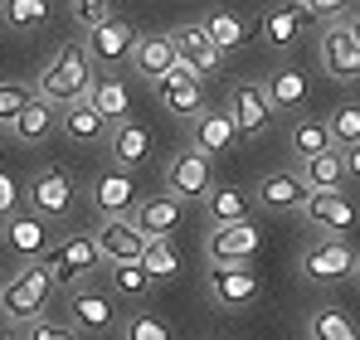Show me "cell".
<instances>
[{
	"mask_svg": "<svg viewBox=\"0 0 360 340\" xmlns=\"http://www.w3.org/2000/svg\"><path fill=\"white\" fill-rule=\"evenodd\" d=\"M0 340H25V336H0Z\"/></svg>",
	"mask_w": 360,
	"mask_h": 340,
	"instance_id": "obj_46",
	"label": "cell"
},
{
	"mask_svg": "<svg viewBox=\"0 0 360 340\" xmlns=\"http://www.w3.org/2000/svg\"><path fill=\"white\" fill-rule=\"evenodd\" d=\"M122 336H127V340H176V331H171L166 316H156V311H136V316H127Z\"/></svg>",
	"mask_w": 360,
	"mask_h": 340,
	"instance_id": "obj_38",
	"label": "cell"
},
{
	"mask_svg": "<svg viewBox=\"0 0 360 340\" xmlns=\"http://www.w3.org/2000/svg\"><path fill=\"white\" fill-rule=\"evenodd\" d=\"M234 141H239V126H234V112L229 107L200 112L190 122V146L205 151V156H224V151H234Z\"/></svg>",
	"mask_w": 360,
	"mask_h": 340,
	"instance_id": "obj_16",
	"label": "cell"
},
{
	"mask_svg": "<svg viewBox=\"0 0 360 340\" xmlns=\"http://www.w3.org/2000/svg\"><path fill=\"white\" fill-rule=\"evenodd\" d=\"M54 126H59L54 103H44V98L34 93V98L25 103V112L15 117V126H10V131H15V141H20V146H39V141H49V136H54Z\"/></svg>",
	"mask_w": 360,
	"mask_h": 340,
	"instance_id": "obj_24",
	"label": "cell"
},
{
	"mask_svg": "<svg viewBox=\"0 0 360 340\" xmlns=\"http://www.w3.org/2000/svg\"><path fill=\"white\" fill-rule=\"evenodd\" d=\"M341 161H346V180H360V141L341 151Z\"/></svg>",
	"mask_w": 360,
	"mask_h": 340,
	"instance_id": "obj_44",
	"label": "cell"
},
{
	"mask_svg": "<svg viewBox=\"0 0 360 340\" xmlns=\"http://www.w3.org/2000/svg\"><path fill=\"white\" fill-rule=\"evenodd\" d=\"M171 39H176V54L185 58L200 78H205V73H214V68L224 63V49L205 34V25H185V30H180V34H171Z\"/></svg>",
	"mask_w": 360,
	"mask_h": 340,
	"instance_id": "obj_22",
	"label": "cell"
},
{
	"mask_svg": "<svg viewBox=\"0 0 360 340\" xmlns=\"http://www.w3.org/2000/svg\"><path fill=\"white\" fill-rule=\"evenodd\" d=\"M297 175H302L307 190H341V185H346V161H341L336 146H331V151H321V156H307Z\"/></svg>",
	"mask_w": 360,
	"mask_h": 340,
	"instance_id": "obj_29",
	"label": "cell"
},
{
	"mask_svg": "<svg viewBox=\"0 0 360 340\" xmlns=\"http://www.w3.org/2000/svg\"><path fill=\"white\" fill-rule=\"evenodd\" d=\"M5 238H10V248L20 253V258H44L49 248H54V238H49V224H44V214H10V224H5Z\"/></svg>",
	"mask_w": 360,
	"mask_h": 340,
	"instance_id": "obj_21",
	"label": "cell"
},
{
	"mask_svg": "<svg viewBox=\"0 0 360 340\" xmlns=\"http://www.w3.org/2000/svg\"><path fill=\"white\" fill-rule=\"evenodd\" d=\"M151 88H156V103L171 117H190V122H195V117L205 112V78H200L185 58H176V68H171L166 78H156Z\"/></svg>",
	"mask_w": 360,
	"mask_h": 340,
	"instance_id": "obj_5",
	"label": "cell"
},
{
	"mask_svg": "<svg viewBox=\"0 0 360 340\" xmlns=\"http://www.w3.org/2000/svg\"><path fill=\"white\" fill-rule=\"evenodd\" d=\"M180 209H185V204H180L176 195H146V200L131 209V219H136L141 233H151V238H171L180 228Z\"/></svg>",
	"mask_w": 360,
	"mask_h": 340,
	"instance_id": "obj_20",
	"label": "cell"
},
{
	"mask_svg": "<svg viewBox=\"0 0 360 340\" xmlns=\"http://www.w3.org/2000/svg\"><path fill=\"white\" fill-rule=\"evenodd\" d=\"M311 340H360V331L351 326L346 311L321 306V311H311Z\"/></svg>",
	"mask_w": 360,
	"mask_h": 340,
	"instance_id": "obj_34",
	"label": "cell"
},
{
	"mask_svg": "<svg viewBox=\"0 0 360 340\" xmlns=\"http://www.w3.org/2000/svg\"><path fill=\"white\" fill-rule=\"evenodd\" d=\"M214 190V170H210V156L205 151H180L171 156V166H166V195H176L180 204L185 200H205Z\"/></svg>",
	"mask_w": 360,
	"mask_h": 340,
	"instance_id": "obj_7",
	"label": "cell"
},
{
	"mask_svg": "<svg viewBox=\"0 0 360 340\" xmlns=\"http://www.w3.org/2000/svg\"><path fill=\"white\" fill-rule=\"evenodd\" d=\"M93 78H98V68H93L88 44H63L59 54L44 63L34 93H39L44 103H54V107H68V103H83V98H88Z\"/></svg>",
	"mask_w": 360,
	"mask_h": 340,
	"instance_id": "obj_1",
	"label": "cell"
},
{
	"mask_svg": "<svg viewBox=\"0 0 360 340\" xmlns=\"http://www.w3.org/2000/svg\"><path fill=\"white\" fill-rule=\"evenodd\" d=\"M292 156H321V151H331V126H326V117H297V126H292Z\"/></svg>",
	"mask_w": 360,
	"mask_h": 340,
	"instance_id": "obj_32",
	"label": "cell"
},
{
	"mask_svg": "<svg viewBox=\"0 0 360 340\" xmlns=\"http://www.w3.org/2000/svg\"><path fill=\"white\" fill-rule=\"evenodd\" d=\"M321 68L336 83H356L360 78V39L351 34V25H341V20L326 25V34H321Z\"/></svg>",
	"mask_w": 360,
	"mask_h": 340,
	"instance_id": "obj_9",
	"label": "cell"
},
{
	"mask_svg": "<svg viewBox=\"0 0 360 340\" xmlns=\"http://www.w3.org/2000/svg\"><path fill=\"white\" fill-rule=\"evenodd\" d=\"M93 238H98L103 263H141V253H146V243H151V233H141L131 214H127V219H108L103 233H93Z\"/></svg>",
	"mask_w": 360,
	"mask_h": 340,
	"instance_id": "obj_14",
	"label": "cell"
},
{
	"mask_svg": "<svg viewBox=\"0 0 360 340\" xmlns=\"http://www.w3.org/2000/svg\"><path fill=\"white\" fill-rule=\"evenodd\" d=\"M229 112H234V126H239V136H263L268 126H273V98H268V88H258V83H239L234 93H229Z\"/></svg>",
	"mask_w": 360,
	"mask_h": 340,
	"instance_id": "obj_11",
	"label": "cell"
},
{
	"mask_svg": "<svg viewBox=\"0 0 360 340\" xmlns=\"http://www.w3.org/2000/svg\"><path fill=\"white\" fill-rule=\"evenodd\" d=\"M356 273H360V258L346 238H316L302 253V277L316 287H336V282H346V277H356Z\"/></svg>",
	"mask_w": 360,
	"mask_h": 340,
	"instance_id": "obj_4",
	"label": "cell"
},
{
	"mask_svg": "<svg viewBox=\"0 0 360 340\" xmlns=\"http://www.w3.org/2000/svg\"><path fill=\"white\" fill-rule=\"evenodd\" d=\"M307 195H311V190L302 185L297 170H273V175L258 180V204L273 209V214H292V209H302Z\"/></svg>",
	"mask_w": 360,
	"mask_h": 340,
	"instance_id": "obj_18",
	"label": "cell"
},
{
	"mask_svg": "<svg viewBox=\"0 0 360 340\" xmlns=\"http://www.w3.org/2000/svg\"><path fill=\"white\" fill-rule=\"evenodd\" d=\"M351 34H356V39H360V15H356V20H351Z\"/></svg>",
	"mask_w": 360,
	"mask_h": 340,
	"instance_id": "obj_45",
	"label": "cell"
},
{
	"mask_svg": "<svg viewBox=\"0 0 360 340\" xmlns=\"http://www.w3.org/2000/svg\"><path fill=\"white\" fill-rule=\"evenodd\" d=\"M25 200H30L34 214H44V219H63V214L73 209V180H68L59 166H44L34 180H30Z\"/></svg>",
	"mask_w": 360,
	"mask_h": 340,
	"instance_id": "obj_12",
	"label": "cell"
},
{
	"mask_svg": "<svg viewBox=\"0 0 360 340\" xmlns=\"http://www.w3.org/2000/svg\"><path fill=\"white\" fill-rule=\"evenodd\" d=\"M176 58L180 54H176V39H171V34H141L127 63H131L141 78H151V83H156V78H166V73L176 68Z\"/></svg>",
	"mask_w": 360,
	"mask_h": 340,
	"instance_id": "obj_19",
	"label": "cell"
},
{
	"mask_svg": "<svg viewBox=\"0 0 360 340\" xmlns=\"http://www.w3.org/2000/svg\"><path fill=\"white\" fill-rule=\"evenodd\" d=\"M25 340H78V326H63V321L39 316V321H30V326H25Z\"/></svg>",
	"mask_w": 360,
	"mask_h": 340,
	"instance_id": "obj_40",
	"label": "cell"
},
{
	"mask_svg": "<svg viewBox=\"0 0 360 340\" xmlns=\"http://www.w3.org/2000/svg\"><path fill=\"white\" fill-rule=\"evenodd\" d=\"M93 204L108 214V219H127L136 204H141V190H136V180H131V170H98L93 175Z\"/></svg>",
	"mask_w": 360,
	"mask_h": 340,
	"instance_id": "obj_10",
	"label": "cell"
},
{
	"mask_svg": "<svg viewBox=\"0 0 360 340\" xmlns=\"http://www.w3.org/2000/svg\"><path fill=\"white\" fill-rule=\"evenodd\" d=\"M200 25H205V34H210V39H214L224 54H229V49H243V44L253 39V25L243 20L239 10H210Z\"/></svg>",
	"mask_w": 360,
	"mask_h": 340,
	"instance_id": "obj_27",
	"label": "cell"
},
{
	"mask_svg": "<svg viewBox=\"0 0 360 340\" xmlns=\"http://www.w3.org/2000/svg\"><path fill=\"white\" fill-rule=\"evenodd\" d=\"M30 98H34V88L0 78V126H15V117L25 112V103H30Z\"/></svg>",
	"mask_w": 360,
	"mask_h": 340,
	"instance_id": "obj_39",
	"label": "cell"
},
{
	"mask_svg": "<svg viewBox=\"0 0 360 340\" xmlns=\"http://www.w3.org/2000/svg\"><path fill=\"white\" fill-rule=\"evenodd\" d=\"M302 214L311 219L316 228H331V233H351L356 228V200L346 190H311Z\"/></svg>",
	"mask_w": 360,
	"mask_h": 340,
	"instance_id": "obj_15",
	"label": "cell"
},
{
	"mask_svg": "<svg viewBox=\"0 0 360 340\" xmlns=\"http://www.w3.org/2000/svg\"><path fill=\"white\" fill-rule=\"evenodd\" d=\"M210 296L224 306V311H243L263 296V282L258 273H248V263H214L210 273Z\"/></svg>",
	"mask_w": 360,
	"mask_h": 340,
	"instance_id": "obj_8",
	"label": "cell"
},
{
	"mask_svg": "<svg viewBox=\"0 0 360 340\" xmlns=\"http://www.w3.org/2000/svg\"><path fill=\"white\" fill-rule=\"evenodd\" d=\"M302 20H307V10L302 5H273L268 15H263V39L273 44V49H288V44H297L302 34Z\"/></svg>",
	"mask_w": 360,
	"mask_h": 340,
	"instance_id": "obj_28",
	"label": "cell"
},
{
	"mask_svg": "<svg viewBox=\"0 0 360 340\" xmlns=\"http://www.w3.org/2000/svg\"><path fill=\"white\" fill-rule=\"evenodd\" d=\"M117 321V311H112V296H103L98 287L78 282L68 292V326H78V331H108Z\"/></svg>",
	"mask_w": 360,
	"mask_h": 340,
	"instance_id": "obj_17",
	"label": "cell"
},
{
	"mask_svg": "<svg viewBox=\"0 0 360 340\" xmlns=\"http://www.w3.org/2000/svg\"><path fill=\"white\" fill-rule=\"evenodd\" d=\"M88 103L108 117L112 126L131 117V93H127V83H122L117 73H98V78H93V88H88Z\"/></svg>",
	"mask_w": 360,
	"mask_h": 340,
	"instance_id": "obj_25",
	"label": "cell"
},
{
	"mask_svg": "<svg viewBox=\"0 0 360 340\" xmlns=\"http://www.w3.org/2000/svg\"><path fill=\"white\" fill-rule=\"evenodd\" d=\"M63 136L78 141V146H93V141L112 136V122L83 98V103H68V107H63Z\"/></svg>",
	"mask_w": 360,
	"mask_h": 340,
	"instance_id": "obj_23",
	"label": "cell"
},
{
	"mask_svg": "<svg viewBox=\"0 0 360 340\" xmlns=\"http://www.w3.org/2000/svg\"><path fill=\"white\" fill-rule=\"evenodd\" d=\"M54 292H59V282L49 277V268L44 263H25L10 282L0 287V311L10 316V321H39L44 311H49V301H54Z\"/></svg>",
	"mask_w": 360,
	"mask_h": 340,
	"instance_id": "obj_2",
	"label": "cell"
},
{
	"mask_svg": "<svg viewBox=\"0 0 360 340\" xmlns=\"http://www.w3.org/2000/svg\"><path fill=\"white\" fill-rule=\"evenodd\" d=\"M54 15L49 0H0V20L15 30V34H30V30H44Z\"/></svg>",
	"mask_w": 360,
	"mask_h": 340,
	"instance_id": "obj_30",
	"label": "cell"
},
{
	"mask_svg": "<svg viewBox=\"0 0 360 340\" xmlns=\"http://www.w3.org/2000/svg\"><path fill=\"white\" fill-rule=\"evenodd\" d=\"M205 209H210L214 224H239V219H248V195L234 185H219V190L205 195Z\"/></svg>",
	"mask_w": 360,
	"mask_h": 340,
	"instance_id": "obj_33",
	"label": "cell"
},
{
	"mask_svg": "<svg viewBox=\"0 0 360 340\" xmlns=\"http://www.w3.org/2000/svg\"><path fill=\"white\" fill-rule=\"evenodd\" d=\"M205 248H210V263H248V258H258L263 233H258V224H248V219H239V224H214Z\"/></svg>",
	"mask_w": 360,
	"mask_h": 340,
	"instance_id": "obj_13",
	"label": "cell"
},
{
	"mask_svg": "<svg viewBox=\"0 0 360 340\" xmlns=\"http://www.w3.org/2000/svg\"><path fill=\"white\" fill-rule=\"evenodd\" d=\"M108 268H112L108 277H112V287H117L122 296H146V292L156 287V277H151L141 263H108Z\"/></svg>",
	"mask_w": 360,
	"mask_h": 340,
	"instance_id": "obj_37",
	"label": "cell"
},
{
	"mask_svg": "<svg viewBox=\"0 0 360 340\" xmlns=\"http://www.w3.org/2000/svg\"><path fill=\"white\" fill-rule=\"evenodd\" d=\"M39 263L49 268V277H54L59 287H68V292H73L78 282H88V277L98 273L103 253H98V238H93V233H63L59 243L39 258Z\"/></svg>",
	"mask_w": 360,
	"mask_h": 340,
	"instance_id": "obj_3",
	"label": "cell"
},
{
	"mask_svg": "<svg viewBox=\"0 0 360 340\" xmlns=\"http://www.w3.org/2000/svg\"><path fill=\"white\" fill-rule=\"evenodd\" d=\"M131 49H136V30L122 15H108L103 25L88 30V54H93V68L98 73H117L122 63L131 58Z\"/></svg>",
	"mask_w": 360,
	"mask_h": 340,
	"instance_id": "obj_6",
	"label": "cell"
},
{
	"mask_svg": "<svg viewBox=\"0 0 360 340\" xmlns=\"http://www.w3.org/2000/svg\"><path fill=\"white\" fill-rule=\"evenodd\" d=\"M141 268H146L156 282L176 277V273H180V253L171 248V238H151V243H146V253H141Z\"/></svg>",
	"mask_w": 360,
	"mask_h": 340,
	"instance_id": "obj_35",
	"label": "cell"
},
{
	"mask_svg": "<svg viewBox=\"0 0 360 340\" xmlns=\"http://www.w3.org/2000/svg\"><path fill=\"white\" fill-rule=\"evenodd\" d=\"M108 151H112V161L122 170H136L146 161V151H151V136H146V126H136L131 117L112 126V136H108Z\"/></svg>",
	"mask_w": 360,
	"mask_h": 340,
	"instance_id": "obj_26",
	"label": "cell"
},
{
	"mask_svg": "<svg viewBox=\"0 0 360 340\" xmlns=\"http://www.w3.org/2000/svg\"><path fill=\"white\" fill-rule=\"evenodd\" d=\"M268 98H273V107H278V112L302 107V103H307V73L292 68V63H283V68L268 78Z\"/></svg>",
	"mask_w": 360,
	"mask_h": 340,
	"instance_id": "obj_31",
	"label": "cell"
},
{
	"mask_svg": "<svg viewBox=\"0 0 360 340\" xmlns=\"http://www.w3.org/2000/svg\"><path fill=\"white\" fill-rule=\"evenodd\" d=\"M73 15L93 30V25H103V20H108V0H73Z\"/></svg>",
	"mask_w": 360,
	"mask_h": 340,
	"instance_id": "obj_42",
	"label": "cell"
},
{
	"mask_svg": "<svg viewBox=\"0 0 360 340\" xmlns=\"http://www.w3.org/2000/svg\"><path fill=\"white\" fill-rule=\"evenodd\" d=\"M307 15H316V20H341V10L351 5V0H297Z\"/></svg>",
	"mask_w": 360,
	"mask_h": 340,
	"instance_id": "obj_43",
	"label": "cell"
},
{
	"mask_svg": "<svg viewBox=\"0 0 360 340\" xmlns=\"http://www.w3.org/2000/svg\"><path fill=\"white\" fill-rule=\"evenodd\" d=\"M326 126H331V146H336V151L356 146L360 141V103H341L336 112L326 117Z\"/></svg>",
	"mask_w": 360,
	"mask_h": 340,
	"instance_id": "obj_36",
	"label": "cell"
},
{
	"mask_svg": "<svg viewBox=\"0 0 360 340\" xmlns=\"http://www.w3.org/2000/svg\"><path fill=\"white\" fill-rule=\"evenodd\" d=\"M0 238H5V224H0Z\"/></svg>",
	"mask_w": 360,
	"mask_h": 340,
	"instance_id": "obj_47",
	"label": "cell"
},
{
	"mask_svg": "<svg viewBox=\"0 0 360 340\" xmlns=\"http://www.w3.org/2000/svg\"><path fill=\"white\" fill-rule=\"evenodd\" d=\"M20 209V180L10 170H0V219H10Z\"/></svg>",
	"mask_w": 360,
	"mask_h": 340,
	"instance_id": "obj_41",
	"label": "cell"
}]
</instances>
